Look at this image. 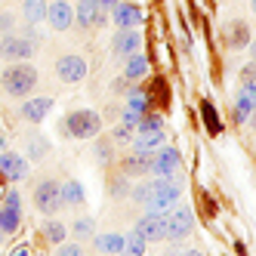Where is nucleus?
I'll return each mask as SVG.
<instances>
[{
  "label": "nucleus",
  "mask_w": 256,
  "mask_h": 256,
  "mask_svg": "<svg viewBox=\"0 0 256 256\" xmlns=\"http://www.w3.org/2000/svg\"><path fill=\"white\" fill-rule=\"evenodd\" d=\"M22 12H25V22L28 25H38L46 19V0H25L22 4Z\"/></svg>",
  "instance_id": "5701e85b"
},
{
  "label": "nucleus",
  "mask_w": 256,
  "mask_h": 256,
  "mask_svg": "<svg viewBox=\"0 0 256 256\" xmlns=\"http://www.w3.org/2000/svg\"><path fill=\"white\" fill-rule=\"evenodd\" d=\"M31 56H34V40L31 38H19V34H4V38H0V59L25 62Z\"/></svg>",
  "instance_id": "423d86ee"
},
{
  "label": "nucleus",
  "mask_w": 256,
  "mask_h": 256,
  "mask_svg": "<svg viewBox=\"0 0 256 256\" xmlns=\"http://www.w3.org/2000/svg\"><path fill=\"white\" fill-rule=\"evenodd\" d=\"M4 234H6V232H4Z\"/></svg>",
  "instance_id": "58836bf2"
},
{
  "label": "nucleus",
  "mask_w": 256,
  "mask_h": 256,
  "mask_svg": "<svg viewBox=\"0 0 256 256\" xmlns=\"http://www.w3.org/2000/svg\"><path fill=\"white\" fill-rule=\"evenodd\" d=\"M133 232H139L145 241H164V238H167V216L164 213H145L139 222H136V228Z\"/></svg>",
  "instance_id": "1a4fd4ad"
},
{
  "label": "nucleus",
  "mask_w": 256,
  "mask_h": 256,
  "mask_svg": "<svg viewBox=\"0 0 256 256\" xmlns=\"http://www.w3.org/2000/svg\"><path fill=\"white\" fill-rule=\"evenodd\" d=\"M130 198L136 200V204H142V207H145V200L152 198V182H142V186H136V188L130 192Z\"/></svg>",
  "instance_id": "c756f323"
},
{
  "label": "nucleus",
  "mask_w": 256,
  "mask_h": 256,
  "mask_svg": "<svg viewBox=\"0 0 256 256\" xmlns=\"http://www.w3.org/2000/svg\"><path fill=\"white\" fill-rule=\"evenodd\" d=\"M46 22L56 31H68L74 25V6L68 0H56V4H46Z\"/></svg>",
  "instance_id": "f8f14e48"
},
{
  "label": "nucleus",
  "mask_w": 256,
  "mask_h": 256,
  "mask_svg": "<svg viewBox=\"0 0 256 256\" xmlns=\"http://www.w3.org/2000/svg\"><path fill=\"white\" fill-rule=\"evenodd\" d=\"M126 108L136 114H145L148 112V96L142 93V90H130V96H126Z\"/></svg>",
  "instance_id": "cd10ccee"
},
{
  "label": "nucleus",
  "mask_w": 256,
  "mask_h": 256,
  "mask_svg": "<svg viewBox=\"0 0 256 256\" xmlns=\"http://www.w3.org/2000/svg\"><path fill=\"white\" fill-rule=\"evenodd\" d=\"M19 222H22V200H19V192L10 188L4 198V207H0V228L6 234H12L19 228Z\"/></svg>",
  "instance_id": "6e6552de"
},
{
  "label": "nucleus",
  "mask_w": 256,
  "mask_h": 256,
  "mask_svg": "<svg viewBox=\"0 0 256 256\" xmlns=\"http://www.w3.org/2000/svg\"><path fill=\"white\" fill-rule=\"evenodd\" d=\"M65 234H68V228L59 222V219H50V222H44V238H46L50 244H62Z\"/></svg>",
  "instance_id": "393cba45"
},
{
  "label": "nucleus",
  "mask_w": 256,
  "mask_h": 256,
  "mask_svg": "<svg viewBox=\"0 0 256 256\" xmlns=\"http://www.w3.org/2000/svg\"><path fill=\"white\" fill-rule=\"evenodd\" d=\"M179 198H182V186L173 179V176H158L152 182V198L145 200V210H152V213H167L170 207L179 204Z\"/></svg>",
  "instance_id": "f03ea898"
},
{
  "label": "nucleus",
  "mask_w": 256,
  "mask_h": 256,
  "mask_svg": "<svg viewBox=\"0 0 256 256\" xmlns=\"http://www.w3.org/2000/svg\"><path fill=\"white\" fill-rule=\"evenodd\" d=\"M25 148H28V158L31 160H44L46 158V152H50V142L44 139V136H28V142H25Z\"/></svg>",
  "instance_id": "b1692460"
},
{
  "label": "nucleus",
  "mask_w": 256,
  "mask_h": 256,
  "mask_svg": "<svg viewBox=\"0 0 256 256\" xmlns=\"http://www.w3.org/2000/svg\"><path fill=\"white\" fill-rule=\"evenodd\" d=\"M176 170H179V152L173 145H160L152 154V173L154 176H173Z\"/></svg>",
  "instance_id": "9b49d317"
},
{
  "label": "nucleus",
  "mask_w": 256,
  "mask_h": 256,
  "mask_svg": "<svg viewBox=\"0 0 256 256\" xmlns=\"http://www.w3.org/2000/svg\"><path fill=\"white\" fill-rule=\"evenodd\" d=\"M253 105H256V96H250V93H238V102H234V114H238V120H247L250 118V112H253Z\"/></svg>",
  "instance_id": "a878e982"
},
{
  "label": "nucleus",
  "mask_w": 256,
  "mask_h": 256,
  "mask_svg": "<svg viewBox=\"0 0 256 256\" xmlns=\"http://www.w3.org/2000/svg\"><path fill=\"white\" fill-rule=\"evenodd\" d=\"M118 4H120V0H99V6H102V10H114Z\"/></svg>",
  "instance_id": "c9c22d12"
},
{
  "label": "nucleus",
  "mask_w": 256,
  "mask_h": 256,
  "mask_svg": "<svg viewBox=\"0 0 256 256\" xmlns=\"http://www.w3.org/2000/svg\"><path fill=\"white\" fill-rule=\"evenodd\" d=\"M142 46V34L136 28H120L114 34V40H112V50H114V56L126 59V56H133V52H139Z\"/></svg>",
  "instance_id": "ddd939ff"
},
{
  "label": "nucleus",
  "mask_w": 256,
  "mask_h": 256,
  "mask_svg": "<svg viewBox=\"0 0 256 256\" xmlns=\"http://www.w3.org/2000/svg\"><path fill=\"white\" fill-rule=\"evenodd\" d=\"M133 152L142 154H154L160 145H164V130H148V133H133Z\"/></svg>",
  "instance_id": "a211bd4d"
},
{
  "label": "nucleus",
  "mask_w": 256,
  "mask_h": 256,
  "mask_svg": "<svg viewBox=\"0 0 256 256\" xmlns=\"http://www.w3.org/2000/svg\"><path fill=\"white\" fill-rule=\"evenodd\" d=\"M74 22H78L80 28L105 25V10L99 6V0H78V6H74Z\"/></svg>",
  "instance_id": "9d476101"
},
{
  "label": "nucleus",
  "mask_w": 256,
  "mask_h": 256,
  "mask_svg": "<svg viewBox=\"0 0 256 256\" xmlns=\"http://www.w3.org/2000/svg\"><path fill=\"white\" fill-rule=\"evenodd\" d=\"M12 28V16H0V31H10Z\"/></svg>",
  "instance_id": "f704fd0d"
},
{
  "label": "nucleus",
  "mask_w": 256,
  "mask_h": 256,
  "mask_svg": "<svg viewBox=\"0 0 256 256\" xmlns=\"http://www.w3.org/2000/svg\"><path fill=\"white\" fill-rule=\"evenodd\" d=\"M93 244L99 253H124V234L118 232H108V234H96Z\"/></svg>",
  "instance_id": "4be33fe9"
},
{
  "label": "nucleus",
  "mask_w": 256,
  "mask_h": 256,
  "mask_svg": "<svg viewBox=\"0 0 256 256\" xmlns=\"http://www.w3.org/2000/svg\"><path fill=\"white\" fill-rule=\"evenodd\" d=\"M34 207H38L44 216H52L56 210H62V182L56 179H44L38 182V188H34Z\"/></svg>",
  "instance_id": "20e7f679"
},
{
  "label": "nucleus",
  "mask_w": 256,
  "mask_h": 256,
  "mask_svg": "<svg viewBox=\"0 0 256 256\" xmlns=\"http://www.w3.org/2000/svg\"><path fill=\"white\" fill-rule=\"evenodd\" d=\"M56 247H59V256H80V253H84L80 244H65V241H62V244H56Z\"/></svg>",
  "instance_id": "2f4dec72"
},
{
  "label": "nucleus",
  "mask_w": 256,
  "mask_h": 256,
  "mask_svg": "<svg viewBox=\"0 0 256 256\" xmlns=\"http://www.w3.org/2000/svg\"><path fill=\"white\" fill-rule=\"evenodd\" d=\"M93 228H96V222H93L90 216H84V219H74V226H71V234L84 241V238H93Z\"/></svg>",
  "instance_id": "c85d7f7f"
},
{
  "label": "nucleus",
  "mask_w": 256,
  "mask_h": 256,
  "mask_svg": "<svg viewBox=\"0 0 256 256\" xmlns=\"http://www.w3.org/2000/svg\"><path fill=\"white\" fill-rule=\"evenodd\" d=\"M84 198H86V192H84V186H80L78 179L62 182V204H65V207H80Z\"/></svg>",
  "instance_id": "412c9836"
},
{
  "label": "nucleus",
  "mask_w": 256,
  "mask_h": 256,
  "mask_svg": "<svg viewBox=\"0 0 256 256\" xmlns=\"http://www.w3.org/2000/svg\"><path fill=\"white\" fill-rule=\"evenodd\" d=\"M148 74V59L142 56V52H133V56H126V65H124V78L126 80H139Z\"/></svg>",
  "instance_id": "aec40b11"
},
{
  "label": "nucleus",
  "mask_w": 256,
  "mask_h": 256,
  "mask_svg": "<svg viewBox=\"0 0 256 256\" xmlns=\"http://www.w3.org/2000/svg\"><path fill=\"white\" fill-rule=\"evenodd\" d=\"M112 19L118 28H139L142 22V10L136 4H126V0H120V4L112 10Z\"/></svg>",
  "instance_id": "2eb2a0df"
},
{
  "label": "nucleus",
  "mask_w": 256,
  "mask_h": 256,
  "mask_svg": "<svg viewBox=\"0 0 256 256\" xmlns=\"http://www.w3.org/2000/svg\"><path fill=\"white\" fill-rule=\"evenodd\" d=\"M62 130L71 139H93L102 133V118L96 112H90V108H78L62 120Z\"/></svg>",
  "instance_id": "7ed1b4c3"
},
{
  "label": "nucleus",
  "mask_w": 256,
  "mask_h": 256,
  "mask_svg": "<svg viewBox=\"0 0 256 256\" xmlns=\"http://www.w3.org/2000/svg\"><path fill=\"white\" fill-rule=\"evenodd\" d=\"M0 241H4V228H0Z\"/></svg>",
  "instance_id": "e433bc0d"
},
{
  "label": "nucleus",
  "mask_w": 256,
  "mask_h": 256,
  "mask_svg": "<svg viewBox=\"0 0 256 256\" xmlns=\"http://www.w3.org/2000/svg\"><path fill=\"white\" fill-rule=\"evenodd\" d=\"M96 158L105 164V160H112V142H99L96 145Z\"/></svg>",
  "instance_id": "72a5a7b5"
},
{
  "label": "nucleus",
  "mask_w": 256,
  "mask_h": 256,
  "mask_svg": "<svg viewBox=\"0 0 256 256\" xmlns=\"http://www.w3.org/2000/svg\"><path fill=\"white\" fill-rule=\"evenodd\" d=\"M145 244H148V241H145L139 232H130V234L124 238V253H130V256H142V253H145Z\"/></svg>",
  "instance_id": "bb28decb"
},
{
  "label": "nucleus",
  "mask_w": 256,
  "mask_h": 256,
  "mask_svg": "<svg viewBox=\"0 0 256 256\" xmlns=\"http://www.w3.org/2000/svg\"><path fill=\"white\" fill-rule=\"evenodd\" d=\"M56 74L62 84H80L86 78V59L84 56H74V52H68L56 62Z\"/></svg>",
  "instance_id": "0eeeda50"
},
{
  "label": "nucleus",
  "mask_w": 256,
  "mask_h": 256,
  "mask_svg": "<svg viewBox=\"0 0 256 256\" xmlns=\"http://www.w3.org/2000/svg\"><path fill=\"white\" fill-rule=\"evenodd\" d=\"M68 4H71V0H68Z\"/></svg>",
  "instance_id": "4c0bfd02"
},
{
  "label": "nucleus",
  "mask_w": 256,
  "mask_h": 256,
  "mask_svg": "<svg viewBox=\"0 0 256 256\" xmlns=\"http://www.w3.org/2000/svg\"><path fill=\"white\" fill-rule=\"evenodd\" d=\"M50 112H52V99H46V96L28 99V102H22V108H19V114H22L25 120H31V124H40Z\"/></svg>",
  "instance_id": "dca6fc26"
},
{
  "label": "nucleus",
  "mask_w": 256,
  "mask_h": 256,
  "mask_svg": "<svg viewBox=\"0 0 256 256\" xmlns=\"http://www.w3.org/2000/svg\"><path fill=\"white\" fill-rule=\"evenodd\" d=\"M222 34H226V44H228L232 50H241V46H247V40H250V28H247V22H241V19L228 22Z\"/></svg>",
  "instance_id": "6ab92c4d"
},
{
  "label": "nucleus",
  "mask_w": 256,
  "mask_h": 256,
  "mask_svg": "<svg viewBox=\"0 0 256 256\" xmlns=\"http://www.w3.org/2000/svg\"><path fill=\"white\" fill-rule=\"evenodd\" d=\"M40 74H38V68L28 65V62H12L4 68V74H0V86H4V93L12 96V99H25L31 96V90L38 86Z\"/></svg>",
  "instance_id": "f257e3e1"
},
{
  "label": "nucleus",
  "mask_w": 256,
  "mask_h": 256,
  "mask_svg": "<svg viewBox=\"0 0 256 256\" xmlns=\"http://www.w3.org/2000/svg\"><path fill=\"white\" fill-rule=\"evenodd\" d=\"M0 173H4L10 182H22L28 176V160L22 154H16V152H4L0 154Z\"/></svg>",
  "instance_id": "4468645a"
},
{
  "label": "nucleus",
  "mask_w": 256,
  "mask_h": 256,
  "mask_svg": "<svg viewBox=\"0 0 256 256\" xmlns=\"http://www.w3.org/2000/svg\"><path fill=\"white\" fill-rule=\"evenodd\" d=\"M164 216H167V238H170V241H182V238H188L194 232V213H192V207L176 204Z\"/></svg>",
  "instance_id": "39448f33"
},
{
  "label": "nucleus",
  "mask_w": 256,
  "mask_h": 256,
  "mask_svg": "<svg viewBox=\"0 0 256 256\" xmlns=\"http://www.w3.org/2000/svg\"><path fill=\"white\" fill-rule=\"evenodd\" d=\"M120 170H124V176H145V173H152V154L130 152L120 160Z\"/></svg>",
  "instance_id": "f3484780"
},
{
  "label": "nucleus",
  "mask_w": 256,
  "mask_h": 256,
  "mask_svg": "<svg viewBox=\"0 0 256 256\" xmlns=\"http://www.w3.org/2000/svg\"><path fill=\"white\" fill-rule=\"evenodd\" d=\"M142 120V114H136V112H130V108H124V114H120V124H126V126H133L136 130V124Z\"/></svg>",
  "instance_id": "473e14b6"
},
{
  "label": "nucleus",
  "mask_w": 256,
  "mask_h": 256,
  "mask_svg": "<svg viewBox=\"0 0 256 256\" xmlns=\"http://www.w3.org/2000/svg\"><path fill=\"white\" fill-rule=\"evenodd\" d=\"M133 133H136L133 126H126V124H120V126H114V133H112V139H114V142H124V145H126V142H133Z\"/></svg>",
  "instance_id": "7c9ffc66"
}]
</instances>
